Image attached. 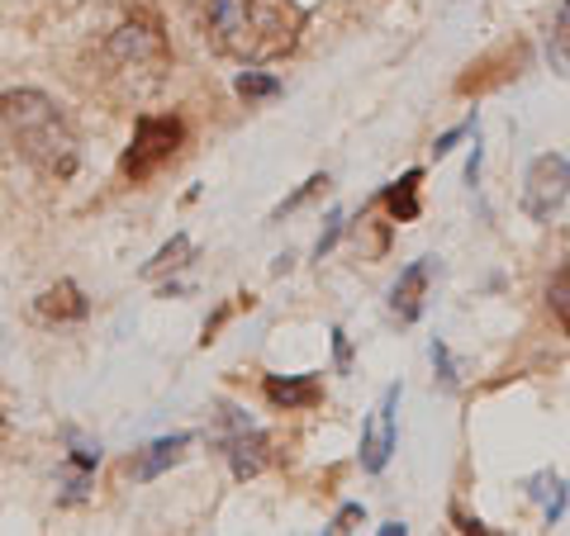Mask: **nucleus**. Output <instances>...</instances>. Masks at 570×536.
Here are the masks:
<instances>
[{"label":"nucleus","mask_w":570,"mask_h":536,"mask_svg":"<svg viewBox=\"0 0 570 536\" xmlns=\"http://www.w3.org/2000/svg\"><path fill=\"white\" fill-rule=\"evenodd\" d=\"M305 29V10L295 0H209V39L219 52L247 67L291 52Z\"/></svg>","instance_id":"1"},{"label":"nucleus","mask_w":570,"mask_h":536,"mask_svg":"<svg viewBox=\"0 0 570 536\" xmlns=\"http://www.w3.org/2000/svg\"><path fill=\"white\" fill-rule=\"evenodd\" d=\"M0 119L20 142V152L52 181H67L81 167V142L43 91H6L0 96Z\"/></svg>","instance_id":"2"},{"label":"nucleus","mask_w":570,"mask_h":536,"mask_svg":"<svg viewBox=\"0 0 570 536\" xmlns=\"http://www.w3.org/2000/svg\"><path fill=\"white\" fill-rule=\"evenodd\" d=\"M105 62H110L115 77H129L142 81V91H153L167 71V39H163V24L138 14V20L119 24L105 43Z\"/></svg>","instance_id":"3"},{"label":"nucleus","mask_w":570,"mask_h":536,"mask_svg":"<svg viewBox=\"0 0 570 536\" xmlns=\"http://www.w3.org/2000/svg\"><path fill=\"white\" fill-rule=\"evenodd\" d=\"M181 138H186V129H181V119L176 115H138L134 142H129V152H124V162H119L124 176H129V181H148V176H157L176 157Z\"/></svg>","instance_id":"4"},{"label":"nucleus","mask_w":570,"mask_h":536,"mask_svg":"<svg viewBox=\"0 0 570 536\" xmlns=\"http://www.w3.org/2000/svg\"><path fill=\"white\" fill-rule=\"evenodd\" d=\"M570 195V162L561 152H542L523 176V214L532 224H551V214Z\"/></svg>","instance_id":"5"},{"label":"nucleus","mask_w":570,"mask_h":536,"mask_svg":"<svg viewBox=\"0 0 570 536\" xmlns=\"http://www.w3.org/2000/svg\"><path fill=\"white\" fill-rule=\"evenodd\" d=\"M224 423H228V437H224V456H228V470L234 479H253L266 470V460H272V437L262 433V427L243 414V408L224 404Z\"/></svg>","instance_id":"6"},{"label":"nucleus","mask_w":570,"mask_h":536,"mask_svg":"<svg viewBox=\"0 0 570 536\" xmlns=\"http://www.w3.org/2000/svg\"><path fill=\"white\" fill-rule=\"evenodd\" d=\"M395 414H400V385H390L376 404V414L362 427V470L366 475H381L390 466V456H395V441H400Z\"/></svg>","instance_id":"7"},{"label":"nucleus","mask_w":570,"mask_h":536,"mask_svg":"<svg viewBox=\"0 0 570 536\" xmlns=\"http://www.w3.org/2000/svg\"><path fill=\"white\" fill-rule=\"evenodd\" d=\"M433 271H438V257H419V261H409V266H404L395 285H390V314H395L404 328L423 318V304H428V285H433Z\"/></svg>","instance_id":"8"},{"label":"nucleus","mask_w":570,"mask_h":536,"mask_svg":"<svg viewBox=\"0 0 570 536\" xmlns=\"http://www.w3.org/2000/svg\"><path fill=\"white\" fill-rule=\"evenodd\" d=\"M33 309H39L43 324H81V318L91 314V299L81 295L77 280H58V285H48V290L39 295Z\"/></svg>","instance_id":"9"},{"label":"nucleus","mask_w":570,"mask_h":536,"mask_svg":"<svg viewBox=\"0 0 570 536\" xmlns=\"http://www.w3.org/2000/svg\"><path fill=\"white\" fill-rule=\"evenodd\" d=\"M266 399L276 408H314L324 404V385H318V375H266L262 380Z\"/></svg>","instance_id":"10"},{"label":"nucleus","mask_w":570,"mask_h":536,"mask_svg":"<svg viewBox=\"0 0 570 536\" xmlns=\"http://www.w3.org/2000/svg\"><path fill=\"white\" fill-rule=\"evenodd\" d=\"M186 446H195V433H176V437H157L148 451H142L134 466H129V475L138 479V485H148V479H157L163 470H171L176 460L186 456Z\"/></svg>","instance_id":"11"},{"label":"nucleus","mask_w":570,"mask_h":536,"mask_svg":"<svg viewBox=\"0 0 570 536\" xmlns=\"http://www.w3.org/2000/svg\"><path fill=\"white\" fill-rule=\"evenodd\" d=\"M419 186H423V167H409L400 181H390V186H385L381 205L390 209V219H395V224H414L419 214H423V205H419Z\"/></svg>","instance_id":"12"},{"label":"nucleus","mask_w":570,"mask_h":536,"mask_svg":"<svg viewBox=\"0 0 570 536\" xmlns=\"http://www.w3.org/2000/svg\"><path fill=\"white\" fill-rule=\"evenodd\" d=\"M528 494L538 498V508H542V517H547V527L551 523H561L566 517V504H570V489H566V479L557 475V470H538L528 479Z\"/></svg>","instance_id":"13"},{"label":"nucleus","mask_w":570,"mask_h":536,"mask_svg":"<svg viewBox=\"0 0 570 536\" xmlns=\"http://www.w3.org/2000/svg\"><path fill=\"white\" fill-rule=\"evenodd\" d=\"M547 58H551V67H557L561 77H570V0H561L557 20H551V33H547Z\"/></svg>","instance_id":"14"},{"label":"nucleus","mask_w":570,"mask_h":536,"mask_svg":"<svg viewBox=\"0 0 570 536\" xmlns=\"http://www.w3.org/2000/svg\"><path fill=\"white\" fill-rule=\"evenodd\" d=\"M195 257V247H190V238L186 234H176L167 247H163V252H157L148 266H142V276H148V280H157V276H163V271H176V266H186Z\"/></svg>","instance_id":"15"},{"label":"nucleus","mask_w":570,"mask_h":536,"mask_svg":"<svg viewBox=\"0 0 570 536\" xmlns=\"http://www.w3.org/2000/svg\"><path fill=\"white\" fill-rule=\"evenodd\" d=\"M234 91H238L247 105H257V100H276V96L285 91V86L272 77V71H238Z\"/></svg>","instance_id":"16"},{"label":"nucleus","mask_w":570,"mask_h":536,"mask_svg":"<svg viewBox=\"0 0 570 536\" xmlns=\"http://www.w3.org/2000/svg\"><path fill=\"white\" fill-rule=\"evenodd\" d=\"M547 299H551V314L561 318V328L570 332V257L561 261V271L551 276V285H547Z\"/></svg>","instance_id":"17"},{"label":"nucleus","mask_w":570,"mask_h":536,"mask_svg":"<svg viewBox=\"0 0 570 536\" xmlns=\"http://www.w3.org/2000/svg\"><path fill=\"white\" fill-rule=\"evenodd\" d=\"M433 370H438L442 389H448V395H456V389H461V375H456V361H452V351H448V343H442V337H433Z\"/></svg>","instance_id":"18"},{"label":"nucleus","mask_w":570,"mask_h":536,"mask_svg":"<svg viewBox=\"0 0 570 536\" xmlns=\"http://www.w3.org/2000/svg\"><path fill=\"white\" fill-rule=\"evenodd\" d=\"M343 228H347V214L343 209H328V219H324V234H318V242H314V257L324 261L333 247H337V238H343Z\"/></svg>","instance_id":"19"},{"label":"nucleus","mask_w":570,"mask_h":536,"mask_svg":"<svg viewBox=\"0 0 570 536\" xmlns=\"http://www.w3.org/2000/svg\"><path fill=\"white\" fill-rule=\"evenodd\" d=\"M356 527H366V508L362 504H343L333 513V523H328V536H347Z\"/></svg>","instance_id":"20"},{"label":"nucleus","mask_w":570,"mask_h":536,"mask_svg":"<svg viewBox=\"0 0 570 536\" xmlns=\"http://www.w3.org/2000/svg\"><path fill=\"white\" fill-rule=\"evenodd\" d=\"M67 441H71V460H77L81 470H96L100 466V441H86L81 433H67Z\"/></svg>","instance_id":"21"},{"label":"nucleus","mask_w":570,"mask_h":536,"mask_svg":"<svg viewBox=\"0 0 570 536\" xmlns=\"http://www.w3.org/2000/svg\"><path fill=\"white\" fill-rule=\"evenodd\" d=\"M324 186H328V176H309V181H305V186H299V190L291 195V200H281V205H276V219H285V214H291V209H299V205H305V200H314V195H318V190H324Z\"/></svg>","instance_id":"22"},{"label":"nucleus","mask_w":570,"mask_h":536,"mask_svg":"<svg viewBox=\"0 0 570 536\" xmlns=\"http://www.w3.org/2000/svg\"><path fill=\"white\" fill-rule=\"evenodd\" d=\"M466 133H475V115H471L466 123H456V129H448V133H442V138L433 142V157H448V152H452V148H456V142L466 138Z\"/></svg>","instance_id":"23"},{"label":"nucleus","mask_w":570,"mask_h":536,"mask_svg":"<svg viewBox=\"0 0 570 536\" xmlns=\"http://www.w3.org/2000/svg\"><path fill=\"white\" fill-rule=\"evenodd\" d=\"M452 523H456V532H466V536H490V527L480 523V517H466L461 508H452Z\"/></svg>","instance_id":"24"},{"label":"nucleus","mask_w":570,"mask_h":536,"mask_svg":"<svg viewBox=\"0 0 570 536\" xmlns=\"http://www.w3.org/2000/svg\"><path fill=\"white\" fill-rule=\"evenodd\" d=\"M333 347H337V366L347 370V361H352V343H347V332H343V328H333Z\"/></svg>","instance_id":"25"},{"label":"nucleus","mask_w":570,"mask_h":536,"mask_svg":"<svg viewBox=\"0 0 570 536\" xmlns=\"http://www.w3.org/2000/svg\"><path fill=\"white\" fill-rule=\"evenodd\" d=\"M466 181L480 186V138H475V148H471V162H466Z\"/></svg>","instance_id":"26"},{"label":"nucleus","mask_w":570,"mask_h":536,"mask_svg":"<svg viewBox=\"0 0 570 536\" xmlns=\"http://www.w3.org/2000/svg\"><path fill=\"white\" fill-rule=\"evenodd\" d=\"M376 532H381V536H404L409 527H404V523H385V527H376Z\"/></svg>","instance_id":"27"}]
</instances>
